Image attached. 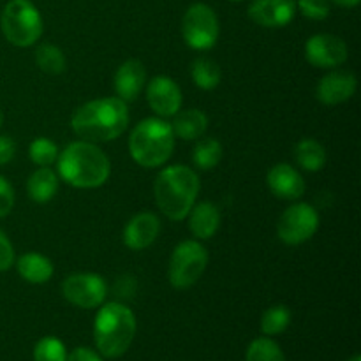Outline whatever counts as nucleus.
<instances>
[{
    "label": "nucleus",
    "instance_id": "obj_1",
    "mask_svg": "<svg viewBox=\"0 0 361 361\" xmlns=\"http://www.w3.org/2000/svg\"><path fill=\"white\" fill-rule=\"evenodd\" d=\"M129 109L118 97L95 99L80 106L71 118L74 134L83 141L104 143L113 141L127 129Z\"/></svg>",
    "mask_w": 361,
    "mask_h": 361
},
{
    "label": "nucleus",
    "instance_id": "obj_2",
    "mask_svg": "<svg viewBox=\"0 0 361 361\" xmlns=\"http://www.w3.org/2000/svg\"><path fill=\"white\" fill-rule=\"evenodd\" d=\"M56 159L60 176L78 189H95L109 178V159L90 141L67 145Z\"/></svg>",
    "mask_w": 361,
    "mask_h": 361
},
{
    "label": "nucleus",
    "instance_id": "obj_3",
    "mask_svg": "<svg viewBox=\"0 0 361 361\" xmlns=\"http://www.w3.org/2000/svg\"><path fill=\"white\" fill-rule=\"evenodd\" d=\"M155 201L171 221H183L200 192V178L187 166H169L159 173L154 185Z\"/></svg>",
    "mask_w": 361,
    "mask_h": 361
},
{
    "label": "nucleus",
    "instance_id": "obj_4",
    "mask_svg": "<svg viewBox=\"0 0 361 361\" xmlns=\"http://www.w3.org/2000/svg\"><path fill=\"white\" fill-rule=\"evenodd\" d=\"M95 345L104 358L126 355L136 337V317L122 303H108L97 312L94 323Z\"/></svg>",
    "mask_w": 361,
    "mask_h": 361
},
{
    "label": "nucleus",
    "instance_id": "obj_5",
    "mask_svg": "<svg viewBox=\"0 0 361 361\" xmlns=\"http://www.w3.org/2000/svg\"><path fill=\"white\" fill-rule=\"evenodd\" d=\"M173 148H175V133L171 123L161 118L141 120L130 133V157L143 168L162 166L171 157Z\"/></svg>",
    "mask_w": 361,
    "mask_h": 361
},
{
    "label": "nucleus",
    "instance_id": "obj_6",
    "mask_svg": "<svg viewBox=\"0 0 361 361\" xmlns=\"http://www.w3.org/2000/svg\"><path fill=\"white\" fill-rule=\"evenodd\" d=\"M2 32L7 41L20 48L37 42L42 34V18L30 0H9L0 18Z\"/></svg>",
    "mask_w": 361,
    "mask_h": 361
},
{
    "label": "nucleus",
    "instance_id": "obj_7",
    "mask_svg": "<svg viewBox=\"0 0 361 361\" xmlns=\"http://www.w3.org/2000/svg\"><path fill=\"white\" fill-rule=\"evenodd\" d=\"M208 264V252L200 242L187 240L173 250L169 261V282L175 289H189L204 274Z\"/></svg>",
    "mask_w": 361,
    "mask_h": 361
},
{
    "label": "nucleus",
    "instance_id": "obj_8",
    "mask_svg": "<svg viewBox=\"0 0 361 361\" xmlns=\"http://www.w3.org/2000/svg\"><path fill=\"white\" fill-rule=\"evenodd\" d=\"M219 18L215 11L207 4H192L183 14L182 32L187 46L192 49L214 48L219 39Z\"/></svg>",
    "mask_w": 361,
    "mask_h": 361
},
{
    "label": "nucleus",
    "instance_id": "obj_9",
    "mask_svg": "<svg viewBox=\"0 0 361 361\" xmlns=\"http://www.w3.org/2000/svg\"><path fill=\"white\" fill-rule=\"evenodd\" d=\"M319 214L312 204L298 203L284 212L279 219L277 235L286 245H300L316 235Z\"/></svg>",
    "mask_w": 361,
    "mask_h": 361
},
{
    "label": "nucleus",
    "instance_id": "obj_10",
    "mask_svg": "<svg viewBox=\"0 0 361 361\" xmlns=\"http://www.w3.org/2000/svg\"><path fill=\"white\" fill-rule=\"evenodd\" d=\"M62 295L80 309H95L104 303L108 288L101 275L73 274L62 282Z\"/></svg>",
    "mask_w": 361,
    "mask_h": 361
},
{
    "label": "nucleus",
    "instance_id": "obj_11",
    "mask_svg": "<svg viewBox=\"0 0 361 361\" xmlns=\"http://www.w3.org/2000/svg\"><path fill=\"white\" fill-rule=\"evenodd\" d=\"M348 44L331 34H316L307 41L305 56L314 67L334 69L348 60Z\"/></svg>",
    "mask_w": 361,
    "mask_h": 361
},
{
    "label": "nucleus",
    "instance_id": "obj_12",
    "mask_svg": "<svg viewBox=\"0 0 361 361\" xmlns=\"http://www.w3.org/2000/svg\"><path fill=\"white\" fill-rule=\"evenodd\" d=\"M247 14L259 27L281 28L295 20L296 2L295 0H254Z\"/></svg>",
    "mask_w": 361,
    "mask_h": 361
},
{
    "label": "nucleus",
    "instance_id": "obj_13",
    "mask_svg": "<svg viewBox=\"0 0 361 361\" xmlns=\"http://www.w3.org/2000/svg\"><path fill=\"white\" fill-rule=\"evenodd\" d=\"M147 101L159 116H175L182 106V90L169 76H155L147 88Z\"/></svg>",
    "mask_w": 361,
    "mask_h": 361
},
{
    "label": "nucleus",
    "instance_id": "obj_14",
    "mask_svg": "<svg viewBox=\"0 0 361 361\" xmlns=\"http://www.w3.org/2000/svg\"><path fill=\"white\" fill-rule=\"evenodd\" d=\"M356 87L358 83H356L355 74L348 71H334L319 81L316 95L323 104H342L355 95Z\"/></svg>",
    "mask_w": 361,
    "mask_h": 361
},
{
    "label": "nucleus",
    "instance_id": "obj_15",
    "mask_svg": "<svg viewBox=\"0 0 361 361\" xmlns=\"http://www.w3.org/2000/svg\"><path fill=\"white\" fill-rule=\"evenodd\" d=\"M161 231V221L150 212L134 215L123 229V242L130 250H143L155 242Z\"/></svg>",
    "mask_w": 361,
    "mask_h": 361
},
{
    "label": "nucleus",
    "instance_id": "obj_16",
    "mask_svg": "<svg viewBox=\"0 0 361 361\" xmlns=\"http://www.w3.org/2000/svg\"><path fill=\"white\" fill-rule=\"evenodd\" d=\"M267 182L274 196L281 197V200H300L305 192V182H303L302 175L284 162L274 166L268 171Z\"/></svg>",
    "mask_w": 361,
    "mask_h": 361
},
{
    "label": "nucleus",
    "instance_id": "obj_17",
    "mask_svg": "<svg viewBox=\"0 0 361 361\" xmlns=\"http://www.w3.org/2000/svg\"><path fill=\"white\" fill-rule=\"evenodd\" d=\"M147 81V69L143 62L133 59L123 62L115 74V92L123 102H133L140 97Z\"/></svg>",
    "mask_w": 361,
    "mask_h": 361
},
{
    "label": "nucleus",
    "instance_id": "obj_18",
    "mask_svg": "<svg viewBox=\"0 0 361 361\" xmlns=\"http://www.w3.org/2000/svg\"><path fill=\"white\" fill-rule=\"evenodd\" d=\"M187 217H189V229L201 240L212 238L221 228V212L212 201H203L192 207Z\"/></svg>",
    "mask_w": 361,
    "mask_h": 361
},
{
    "label": "nucleus",
    "instance_id": "obj_19",
    "mask_svg": "<svg viewBox=\"0 0 361 361\" xmlns=\"http://www.w3.org/2000/svg\"><path fill=\"white\" fill-rule=\"evenodd\" d=\"M208 127V116L200 109H185L175 115V120L171 123V129L175 136L180 140L192 141L200 140Z\"/></svg>",
    "mask_w": 361,
    "mask_h": 361
},
{
    "label": "nucleus",
    "instance_id": "obj_20",
    "mask_svg": "<svg viewBox=\"0 0 361 361\" xmlns=\"http://www.w3.org/2000/svg\"><path fill=\"white\" fill-rule=\"evenodd\" d=\"M18 274L30 284H44L53 275V263L46 256L37 252H28L18 259Z\"/></svg>",
    "mask_w": 361,
    "mask_h": 361
},
{
    "label": "nucleus",
    "instance_id": "obj_21",
    "mask_svg": "<svg viewBox=\"0 0 361 361\" xmlns=\"http://www.w3.org/2000/svg\"><path fill=\"white\" fill-rule=\"evenodd\" d=\"M59 190V178L49 168H39L27 182L28 197L35 203H48Z\"/></svg>",
    "mask_w": 361,
    "mask_h": 361
},
{
    "label": "nucleus",
    "instance_id": "obj_22",
    "mask_svg": "<svg viewBox=\"0 0 361 361\" xmlns=\"http://www.w3.org/2000/svg\"><path fill=\"white\" fill-rule=\"evenodd\" d=\"M295 159L305 171H319L326 164V150L316 140H302L295 147Z\"/></svg>",
    "mask_w": 361,
    "mask_h": 361
},
{
    "label": "nucleus",
    "instance_id": "obj_23",
    "mask_svg": "<svg viewBox=\"0 0 361 361\" xmlns=\"http://www.w3.org/2000/svg\"><path fill=\"white\" fill-rule=\"evenodd\" d=\"M190 74H192L194 83L203 88V90H214L215 87H219L222 78L219 63L208 59V56H200V59L194 60L192 67H190Z\"/></svg>",
    "mask_w": 361,
    "mask_h": 361
},
{
    "label": "nucleus",
    "instance_id": "obj_24",
    "mask_svg": "<svg viewBox=\"0 0 361 361\" xmlns=\"http://www.w3.org/2000/svg\"><path fill=\"white\" fill-rule=\"evenodd\" d=\"M35 63L46 74H62L66 71V56L55 44H41L35 49Z\"/></svg>",
    "mask_w": 361,
    "mask_h": 361
},
{
    "label": "nucleus",
    "instance_id": "obj_25",
    "mask_svg": "<svg viewBox=\"0 0 361 361\" xmlns=\"http://www.w3.org/2000/svg\"><path fill=\"white\" fill-rule=\"evenodd\" d=\"M194 164L200 169H214L222 159V145L217 140H201L192 152Z\"/></svg>",
    "mask_w": 361,
    "mask_h": 361
},
{
    "label": "nucleus",
    "instance_id": "obj_26",
    "mask_svg": "<svg viewBox=\"0 0 361 361\" xmlns=\"http://www.w3.org/2000/svg\"><path fill=\"white\" fill-rule=\"evenodd\" d=\"M291 323V312L284 305H274L261 317V331L264 335H279Z\"/></svg>",
    "mask_w": 361,
    "mask_h": 361
},
{
    "label": "nucleus",
    "instance_id": "obj_27",
    "mask_svg": "<svg viewBox=\"0 0 361 361\" xmlns=\"http://www.w3.org/2000/svg\"><path fill=\"white\" fill-rule=\"evenodd\" d=\"M245 361H286V356L277 342L261 337L247 348Z\"/></svg>",
    "mask_w": 361,
    "mask_h": 361
},
{
    "label": "nucleus",
    "instance_id": "obj_28",
    "mask_svg": "<svg viewBox=\"0 0 361 361\" xmlns=\"http://www.w3.org/2000/svg\"><path fill=\"white\" fill-rule=\"evenodd\" d=\"M66 345L56 337H44L35 344L34 361H66Z\"/></svg>",
    "mask_w": 361,
    "mask_h": 361
},
{
    "label": "nucleus",
    "instance_id": "obj_29",
    "mask_svg": "<svg viewBox=\"0 0 361 361\" xmlns=\"http://www.w3.org/2000/svg\"><path fill=\"white\" fill-rule=\"evenodd\" d=\"M28 155H30L32 162L37 166H42V168H48L49 164L56 161L59 157V148L53 141L46 140V137H37L30 143V148H28Z\"/></svg>",
    "mask_w": 361,
    "mask_h": 361
},
{
    "label": "nucleus",
    "instance_id": "obj_30",
    "mask_svg": "<svg viewBox=\"0 0 361 361\" xmlns=\"http://www.w3.org/2000/svg\"><path fill=\"white\" fill-rule=\"evenodd\" d=\"M330 0H298L296 11L314 21H323L330 16Z\"/></svg>",
    "mask_w": 361,
    "mask_h": 361
},
{
    "label": "nucleus",
    "instance_id": "obj_31",
    "mask_svg": "<svg viewBox=\"0 0 361 361\" xmlns=\"http://www.w3.org/2000/svg\"><path fill=\"white\" fill-rule=\"evenodd\" d=\"M14 207L13 185L4 176H0V219L11 214Z\"/></svg>",
    "mask_w": 361,
    "mask_h": 361
},
{
    "label": "nucleus",
    "instance_id": "obj_32",
    "mask_svg": "<svg viewBox=\"0 0 361 361\" xmlns=\"http://www.w3.org/2000/svg\"><path fill=\"white\" fill-rule=\"evenodd\" d=\"M14 263V249L13 243L6 236V233L0 229V271H7Z\"/></svg>",
    "mask_w": 361,
    "mask_h": 361
},
{
    "label": "nucleus",
    "instance_id": "obj_33",
    "mask_svg": "<svg viewBox=\"0 0 361 361\" xmlns=\"http://www.w3.org/2000/svg\"><path fill=\"white\" fill-rule=\"evenodd\" d=\"M16 155V143L9 136H0V166L11 162Z\"/></svg>",
    "mask_w": 361,
    "mask_h": 361
},
{
    "label": "nucleus",
    "instance_id": "obj_34",
    "mask_svg": "<svg viewBox=\"0 0 361 361\" xmlns=\"http://www.w3.org/2000/svg\"><path fill=\"white\" fill-rule=\"evenodd\" d=\"M66 361H102L101 356L97 353H94L88 348H78L74 349L71 355H67Z\"/></svg>",
    "mask_w": 361,
    "mask_h": 361
},
{
    "label": "nucleus",
    "instance_id": "obj_35",
    "mask_svg": "<svg viewBox=\"0 0 361 361\" xmlns=\"http://www.w3.org/2000/svg\"><path fill=\"white\" fill-rule=\"evenodd\" d=\"M334 2L341 7H356L360 4V0H334Z\"/></svg>",
    "mask_w": 361,
    "mask_h": 361
},
{
    "label": "nucleus",
    "instance_id": "obj_36",
    "mask_svg": "<svg viewBox=\"0 0 361 361\" xmlns=\"http://www.w3.org/2000/svg\"><path fill=\"white\" fill-rule=\"evenodd\" d=\"M349 361H361V356H360V355H355Z\"/></svg>",
    "mask_w": 361,
    "mask_h": 361
},
{
    "label": "nucleus",
    "instance_id": "obj_37",
    "mask_svg": "<svg viewBox=\"0 0 361 361\" xmlns=\"http://www.w3.org/2000/svg\"><path fill=\"white\" fill-rule=\"evenodd\" d=\"M2 122H4V115H2V111H0V127H2Z\"/></svg>",
    "mask_w": 361,
    "mask_h": 361
},
{
    "label": "nucleus",
    "instance_id": "obj_38",
    "mask_svg": "<svg viewBox=\"0 0 361 361\" xmlns=\"http://www.w3.org/2000/svg\"><path fill=\"white\" fill-rule=\"evenodd\" d=\"M229 2H243V0H229Z\"/></svg>",
    "mask_w": 361,
    "mask_h": 361
}]
</instances>
